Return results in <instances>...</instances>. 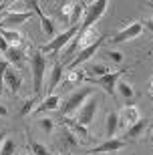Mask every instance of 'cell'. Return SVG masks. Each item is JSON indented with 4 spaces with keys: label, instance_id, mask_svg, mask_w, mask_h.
<instances>
[{
    "label": "cell",
    "instance_id": "9a60e30c",
    "mask_svg": "<svg viewBox=\"0 0 153 155\" xmlns=\"http://www.w3.org/2000/svg\"><path fill=\"white\" fill-rule=\"evenodd\" d=\"M0 35H2V38H4L10 46H14V48H20V46L24 45V36L20 35L18 30H6V28H0Z\"/></svg>",
    "mask_w": 153,
    "mask_h": 155
},
{
    "label": "cell",
    "instance_id": "9c48e42d",
    "mask_svg": "<svg viewBox=\"0 0 153 155\" xmlns=\"http://www.w3.org/2000/svg\"><path fill=\"white\" fill-rule=\"evenodd\" d=\"M101 45H103V38H99V40L95 42V45L87 46V48H81V51H79V54H77V58H73V63L68 64V69H71V71H75L77 67H79V64H83L85 61H89V58H91L93 54H95V52L99 51V48H101Z\"/></svg>",
    "mask_w": 153,
    "mask_h": 155
},
{
    "label": "cell",
    "instance_id": "30bf717a",
    "mask_svg": "<svg viewBox=\"0 0 153 155\" xmlns=\"http://www.w3.org/2000/svg\"><path fill=\"white\" fill-rule=\"evenodd\" d=\"M121 147H125V139L123 137H113V139H107L105 143H101L99 147L91 149L89 153L91 155H101V153H109V151H119Z\"/></svg>",
    "mask_w": 153,
    "mask_h": 155
},
{
    "label": "cell",
    "instance_id": "5b68a950",
    "mask_svg": "<svg viewBox=\"0 0 153 155\" xmlns=\"http://www.w3.org/2000/svg\"><path fill=\"white\" fill-rule=\"evenodd\" d=\"M127 73V69H121V71H115V73H109L105 77H99V79H93L91 83L97 87H101L105 93H109L111 97H115V91H117V83L121 81V77Z\"/></svg>",
    "mask_w": 153,
    "mask_h": 155
},
{
    "label": "cell",
    "instance_id": "2e32d148",
    "mask_svg": "<svg viewBox=\"0 0 153 155\" xmlns=\"http://www.w3.org/2000/svg\"><path fill=\"white\" fill-rule=\"evenodd\" d=\"M85 75H87V79H89V81L99 79V77L109 75V67L105 63H93V64H89V67L85 69Z\"/></svg>",
    "mask_w": 153,
    "mask_h": 155
},
{
    "label": "cell",
    "instance_id": "7c38bea8",
    "mask_svg": "<svg viewBox=\"0 0 153 155\" xmlns=\"http://www.w3.org/2000/svg\"><path fill=\"white\" fill-rule=\"evenodd\" d=\"M77 38H79V46L81 48H87V46L95 45L101 36H99V32L95 30V26H91V28H87V30H79Z\"/></svg>",
    "mask_w": 153,
    "mask_h": 155
},
{
    "label": "cell",
    "instance_id": "484cf974",
    "mask_svg": "<svg viewBox=\"0 0 153 155\" xmlns=\"http://www.w3.org/2000/svg\"><path fill=\"white\" fill-rule=\"evenodd\" d=\"M30 151H32V155H51L48 147H45L42 143L34 141V139H30Z\"/></svg>",
    "mask_w": 153,
    "mask_h": 155
},
{
    "label": "cell",
    "instance_id": "d590c367",
    "mask_svg": "<svg viewBox=\"0 0 153 155\" xmlns=\"http://www.w3.org/2000/svg\"><path fill=\"white\" fill-rule=\"evenodd\" d=\"M149 99L153 101V79H151V85H149Z\"/></svg>",
    "mask_w": 153,
    "mask_h": 155
},
{
    "label": "cell",
    "instance_id": "83f0119b",
    "mask_svg": "<svg viewBox=\"0 0 153 155\" xmlns=\"http://www.w3.org/2000/svg\"><path fill=\"white\" fill-rule=\"evenodd\" d=\"M10 69V63L6 61L2 54H0V95H2V87H4V75H6V71Z\"/></svg>",
    "mask_w": 153,
    "mask_h": 155
},
{
    "label": "cell",
    "instance_id": "8d00e7d4",
    "mask_svg": "<svg viewBox=\"0 0 153 155\" xmlns=\"http://www.w3.org/2000/svg\"><path fill=\"white\" fill-rule=\"evenodd\" d=\"M8 6H10V2H2V4H0V10H4V8H8Z\"/></svg>",
    "mask_w": 153,
    "mask_h": 155
},
{
    "label": "cell",
    "instance_id": "d6a6232c",
    "mask_svg": "<svg viewBox=\"0 0 153 155\" xmlns=\"http://www.w3.org/2000/svg\"><path fill=\"white\" fill-rule=\"evenodd\" d=\"M8 48H10V45H8V42L2 38V35H0V51H2V57L6 54V51H8Z\"/></svg>",
    "mask_w": 153,
    "mask_h": 155
},
{
    "label": "cell",
    "instance_id": "b9f144b4",
    "mask_svg": "<svg viewBox=\"0 0 153 155\" xmlns=\"http://www.w3.org/2000/svg\"><path fill=\"white\" fill-rule=\"evenodd\" d=\"M28 155H32V153H28Z\"/></svg>",
    "mask_w": 153,
    "mask_h": 155
},
{
    "label": "cell",
    "instance_id": "7a4b0ae2",
    "mask_svg": "<svg viewBox=\"0 0 153 155\" xmlns=\"http://www.w3.org/2000/svg\"><path fill=\"white\" fill-rule=\"evenodd\" d=\"M77 35H79V26H71V28H67L65 32H61V35H57L55 38H51L46 45H42L38 51L42 52V54H57L62 46H67Z\"/></svg>",
    "mask_w": 153,
    "mask_h": 155
},
{
    "label": "cell",
    "instance_id": "8fae6325",
    "mask_svg": "<svg viewBox=\"0 0 153 155\" xmlns=\"http://www.w3.org/2000/svg\"><path fill=\"white\" fill-rule=\"evenodd\" d=\"M4 87H8V91H10V95L14 97L18 93V89L22 87V75L18 73V71L14 69H8L4 75Z\"/></svg>",
    "mask_w": 153,
    "mask_h": 155
},
{
    "label": "cell",
    "instance_id": "74e56055",
    "mask_svg": "<svg viewBox=\"0 0 153 155\" xmlns=\"http://www.w3.org/2000/svg\"><path fill=\"white\" fill-rule=\"evenodd\" d=\"M145 24H147L149 28H151V30H153V20H145Z\"/></svg>",
    "mask_w": 153,
    "mask_h": 155
},
{
    "label": "cell",
    "instance_id": "cb8c5ba5",
    "mask_svg": "<svg viewBox=\"0 0 153 155\" xmlns=\"http://www.w3.org/2000/svg\"><path fill=\"white\" fill-rule=\"evenodd\" d=\"M117 125H119V115H117L115 111H111V113L107 115V137H109V139H113V137H115Z\"/></svg>",
    "mask_w": 153,
    "mask_h": 155
},
{
    "label": "cell",
    "instance_id": "4fadbf2b",
    "mask_svg": "<svg viewBox=\"0 0 153 155\" xmlns=\"http://www.w3.org/2000/svg\"><path fill=\"white\" fill-rule=\"evenodd\" d=\"M121 117H123V125L131 127V125H135L137 121L141 119V115H139V109H137L135 105H125L123 111H121Z\"/></svg>",
    "mask_w": 153,
    "mask_h": 155
},
{
    "label": "cell",
    "instance_id": "52a82bcc",
    "mask_svg": "<svg viewBox=\"0 0 153 155\" xmlns=\"http://www.w3.org/2000/svg\"><path fill=\"white\" fill-rule=\"evenodd\" d=\"M141 32H143V22H131L127 28H123L121 32H117L113 38H109V42H111V45H121V42H125V40L137 38Z\"/></svg>",
    "mask_w": 153,
    "mask_h": 155
},
{
    "label": "cell",
    "instance_id": "60d3db41",
    "mask_svg": "<svg viewBox=\"0 0 153 155\" xmlns=\"http://www.w3.org/2000/svg\"><path fill=\"white\" fill-rule=\"evenodd\" d=\"M0 54H2V51H0Z\"/></svg>",
    "mask_w": 153,
    "mask_h": 155
},
{
    "label": "cell",
    "instance_id": "1f68e13d",
    "mask_svg": "<svg viewBox=\"0 0 153 155\" xmlns=\"http://www.w3.org/2000/svg\"><path fill=\"white\" fill-rule=\"evenodd\" d=\"M62 135H65V143L67 145H79V139H77V135H75L71 129H65Z\"/></svg>",
    "mask_w": 153,
    "mask_h": 155
},
{
    "label": "cell",
    "instance_id": "e0dca14e",
    "mask_svg": "<svg viewBox=\"0 0 153 155\" xmlns=\"http://www.w3.org/2000/svg\"><path fill=\"white\" fill-rule=\"evenodd\" d=\"M147 127H149V119H139L135 125L127 127V131H125V137L123 139H125V141H127V139H137L143 131H145V129H147Z\"/></svg>",
    "mask_w": 153,
    "mask_h": 155
},
{
    "label": "cell",
    "instance_id": "603a6c76",
    "mask_svg": "<svg viewBox=\"0 0 153 155\" xmlns=\"http://www.w3.org/2000/svg\"><path fill=\"white\" fill-rule=\"evenodd\" d=\"M117 91H119V95L123 99H127V101H131V99L135 97L133 85H131V83H127V81H119V83H117Z\"/></svg>",
    "mask_w": 153,
    "mask_h": 155
},
{
    "label": "cell",
    "instance_id": "4316f807",
    "mask_svg": "<svg viewBox=\"0 0 153 155\" xmlns=\"http://www.w3.org/2000/svg\"><path fill=\"white\" fill-rule=\"evenodd\" d=\"M83 10H85V2H77L75 4V10H73V16H71V26H79L77 22H79Z\"/></svg>",
    "mask_w": 153,
    "mask_h": 155
},
{
    "label": "cell",
    "instance_id": "7bdbcfd3",
    "mask_svg": "<svg viewBox=\"0 0 153 155\" xmlns=\"http://www.w3.org/2000/svg\"><path fill=\"white\" fill-rule=\"evenodd\" d=\"M151 20H153V18H151Z\"/></svg>",
    "mask_w": 153,
    "mask_h": 155
},
{
    "label": "cell",
    "instance_id": "6da1fadb",
    "mask_svg": "<svg viewBox=\"0 0 153 155\" xmlns=\"http://www.w3.org/2000/svg\"><path fill=\"white\" fill-rule=\"evenodd\" d=\"M91 95H93V87H83V89L73 91L67 99H65V103L61 105V115L68 117V115H73V113H77Z\"/></svg>",
    "mask_w": 153,
    "mask_h": 155
},
{
    "label": "cell",
    "instance_id": "d6986e66",
    "mask_svg": "<svg viewBox=\"0 0 153 155\" xmlns=\"http://www.w3.org/2000/svg\"><path fill=\"white\" fill-rule=\"evenodd\" d=\"M62 123L71 129V131L75 133V135H81V139L83 141H87L89 139V131H87V127H83L81 123H77V121H71L68 117H62Z\"/></svg>",
    "mask_w": 153,
    "mask_h": 155
},
{
    "label": "cell",
    "instance_id": "5bb4252c",
    "mask_svg": "<svg viewBox=\"0 0 153 155\" xmlns=\"http://www.w3.org/2000/svg\"><path fill=\"white\" fill-rule=\"evenodd\" d=\"M62 73H65V64L61 63V61H57L55 63V67H52V71H51V81H48V95H52V91L58 87V83H61V79H62Z\"/></svg>",
    "mask_w": 153,
    "mask_h": 155
},
{
    "label": "cell",
    "instance_id": "44dd1931",
    "mask_svg": "<svg viewBox=\"0 0 153 155\" xmlns=\"http://www.w3.org/2000/svg\"><path fill=\"white\" fill-rule=\"evenodd\" d=\"M75 4L77 2H62L58 8V16H61V20H65V24H68V28H71V16H73Z\"/></svg>",
    "mask_w": 153,
    "mask_h": 155
},
{
    "label": "cell",
    "instance_id": "ba28073f",
    "mask_svg": "<svg viewBox=\"0 0 153 155\" xmlns=\"http://www.w3.org/2000/svg\"><path fill=\"white\" fill-rule=\"evenodd\" d=\"M26 20H30V12H8L6 16L0 18V28L12 30V26H20Z\"/></svg>",
    "mask_w": 153,
    "mask_h": 155
},
{
    "label": "cell",
    "instance_id": "f35d334b",
    "mask_svg": "<svg viewBox=\"0 0 153 155\" xmlns=\"http://www.w3.org/2000/svg\"><path fill=\"white\" fill-rule=\"evenodd\" d=\"M62 155H71V153H68V151H65V153H62Z\"/></svg>",
    "mask_w": 153,
    "mask_h": 155
},
{
    "label": "cell",
    "instance_id": "4dcf8cb0",
    "mask_svg": "<svg viewBox=\"0 0 153 155\" xmlns=\"http://www.w3.org/2000/svg\"><path fill=\"white\" fill-rule=\"evenodd\" d=\"M105 54H107V58L109 61H111V63H123V54H121L119 51H111V48H107V52H105Z\"/></svg>",
    "mask_w": 153,
    "mask_h": 155
},
{
    "label": "cell",
    "instance_id": "ab89813d",
    "mask_svg": "<svg viewBox=\"0 0 153 155\" xmlns=\"http://www.w3.org/2000/svg\"><path fill=\"white\" fill-rule=\"evenodd\" d=\"M149 6H151V8H153V2H149Z\"/></svg>",
    "mask_w": 153,
    "mask_h": 155
},
{
    "label": "cell",
    "instance_id": "8992f818",
    "mask_svg": "<svg viewBox=\"0 0 153 155\" xmlns=\"http://www.w3.org/2000/svg\"><path fill=\"white\" fill-rule=\"evenodd\" d=\"M97 109H99V99L97 97L87 99L85 103H83V107L77 111V123H81L83 127L93 123V119H95V115H97Z\"/></svg>",
    "mask_w": 153,
    "mask_h": 155
},
{
    "label": "cell",
    "instance_id": "ac0fdd59",
    "mask_svg": "<svg viewBox=\"0 0 153 155\" xmlns=\"http://www.w3.org/2000/svg\"><path fill=\"white\" fill-rule=\"evenodd\" d=\"M61 107V97L58 95H48V97L42 101V103L36 107V113H45V111H55V109H58Z\"/></svg>",
    "mask_w": 153,
    "mask_h": 155
},
{
    "label": "cell",
    "instance_id": "e575fe53",
    "mask_svg": "<svg viewBox=\"0 0 153 155\" xmlns=\"http://www.w3.org/2000/svg\"><path fill=\"white\" fill-rule=\"evenodd\" d=\"M6 141V133L4 131H0V147H2V143Z\"/></svg>",
    "mask_w": 153,
    "mask_h": 155
},
{
    "label": "cell",
    "instance_id": "ffe728a7",
    "mask_svg": "<svg viewBox=\"0 0 153 155\" xmlns=\"http://www.w3.org/2000/svg\"><path fill=\"white\" fill-rule=\"evenodd\" d=\"M85 79H87L85 71H79V69L68 71L67 79H65V87H75V85H81V83H83Z\"/></svg>",
    "mask_w": 153,
    "mask_h": 155
},
{
    "label": "cell",
    "instance_id": "f546056e",
    "mask_svg": "<svg viewBox=\"0 0 153 155\" xmlns=\"http://www.w3.org/2000/svg\"><path fill=\"white\" fill-rule=\"evenodd\" d=\"M38 127L46 133V135H51V133L55 131V121L48 119V117H45V119H38Z\"/></svg>",
    "mask_w": 153,
    "mask_h": 155
},
{
    "label": "cell",
    "instance_id": "d4e9b609",
    "mask_svg": "<svg viewBox=\"0 0 153 155\" xmlns=\"http://www.w3.org/2000/svg\"><path fill=\"white\" fill-rule=\"evenodd\" d=\"M36 103H38V95H34V97L26 99V101H24V105H22V109L18 111V115H20V117L30 115V113L34 111V107H36Z\"/></svg>",
    "mask_w": 153,
    "mask_h": 155
},
{
    "label": "cell",
    "instance_id": "3957f363",
    "mask_svg": "<svg viewBox=\"0 0 153 155\" xmlns=\"http://www.w3.org/2000/svg\"><path fill=\"white\" fill-rule=\"evenodd\" d=\"M30 69H32V87L34 93L38 95L42 89V81H45V71H46V57L40 51H34L30 54Z\"/></svg>",
    "mask_w": 153,
    "mask_h": 155
},
{
    "label": "cell",
    "instance_id": "836d02e7",
    "mask_svg": "<svg viewBox=\"0 0 153 155\" xmlns=\"http://www.w3.org/2000/svg\"><path fill=\"white\" fill-rule=\"evenodd\" d=\"M8 115V109H6L4 105H0V117H6Z\"/></svg>",
    "mask_w": 153,
    "mask_h": 155
},
{
    "label": "cell",
    "instance_id": "277c9868",
    "mask_svg": "<svg viewBox=\"0 0 153 155\" xmlns=\"http://www.w3.org/2000/svg\"><path fill=\"white\" fill-rule=\"evenodd\" d=\"M107 6H109L107 0H97V2H93V4L87 8V14H85V18H83V24L79 26V30H87V28H91V26H95V22L105 14Z\"/></svg>",
    "mask_w": 153,
    "mask_h": 155
},
{
    "label": "cell",
    "instance_id": "7402d4cb",
    "mask_svg": "<svg viewBox=\"0 0 153 155\" xmlns=\"http://www.w3.org/2000/svg\"><path fill=\"white\" fill-rule=\"evenodd\" d=\"M4 58L8 61V63H12V64H20L22 58H24V51L22 48H14V46H10V48L6 51Z\"/></svg>",
    "mask_w": 153,
    "mask_h": 155
},
{
    "label": "cell",
    "instance_id": "f1b7e54d",
    "mask_svg": "<svg viewBox=\"0 0 153 155\" xmlns=\"http://www.w3.org/2000/svg\"><path fill=\"white\" fill-rule=\"evenodd\" d=\"M14 151H16V143L12 139H6L0 147V155H14Z\"/></svg>",
    "mask_w": 153,
    "mask_h": 155
}]
</instances>
